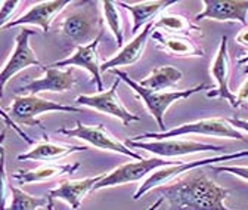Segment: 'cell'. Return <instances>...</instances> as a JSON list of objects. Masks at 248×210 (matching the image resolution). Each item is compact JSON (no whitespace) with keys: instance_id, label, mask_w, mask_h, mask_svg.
Here are the masks:
<instances>
[{"instance_id":"cell-1","label":"cell","mask_w":248,"mask_h":210,"mask_svg":"<svg viewBox=\"0 0 248 210\" xmlns=\"http://www.w3.org/2000/svg\"><path fill=\"white\" fill-rule=\"evenodd\" d=\"M157 191L166 201L164 210H232L225 206L229 191L200 172Z\"/></svg>"},{"instance_id":"cell-2","label":"cell","mask_w":248,"mask_h":210,"mask_svg":"<svg viewBox=\"0 0 248 210\" xmlns=\"http://www.w3.org/2000/svg\"><path fill=\"white\" fill-rule=\"evenodd\" d=\"M112 73L126 83L132 91H135L140 99L143 101V104L146 105L148 111L151 113V115L155 118V122L158 123V128L161 130L166 132V126H164V115L167 113V110L177 101L180 99H186L189 98L201 91H210V86L202 83V84H198L195 87H191V89H183V91H174V92H157V91H149L146 87H142L138 81H135L127 73L124 71H120V70H112Z\"/></svg>"},{"instance_id":"cell-3","label":"cell","mask_w":248,"mask_h":210,"mask_svg":"<svg viewBox=\"0 0 248 210\" xmlns=\"http://www.w3.org/2000/svg\"><path fill=\"white\" fill-rule=\"evenodd\" d=\"M185 135H205V136H219V138H231V139H238V141H245V135L235 129L228 118L222 117H211V118H202L197 120L192 123H183L171 130L167 132H160V133H142L136 138H132L135 141H143V139H169V138H177V136H185Z\"/></svg>"},{"instance_id":"cell-4","label":"cell","mask_w":248,"mask_h":210,"mask_svg":"<svg viewBox=\"0 0 248 210\" xmlns=\"http://www.w3.org/2000/svg\"><path fill=\"white\" fill-rule=\"evenodd\" d=\"M242 157H248V149H245V151H239V153L225 154V156H220V157L194 160V162H188V163H177V164H173V166L161 167L158 170H155L152 175H149L145 181L139 185L138 191L133 195V200L138 201L140 197H143L151 190H157V188H161V187L167 185L170 181H173L174 178H177L179 175H182L185 172H191V170H195V169L202 167V166H213L214 163L236 160V159H242Z\"/></svg>"},{"instance_id":"cell-5","label":"cell","mask_w":248,"mask_h":210,"mask_svg":"<svg viewBox=\"0 0 248 210\" xmlns=\"http://www.w3.org/2000/svg\"><path fill=\"white\" fill-rule=\"evenodd\" d=\"M81 113L83 110L76 105H65L61 102L43 99L37 95H22L14 99L11 107L9 115L16 125H27V126H42L39 122V115L45 113Z\"/></svg>"},{"instance_id":"cell-6","label":"cell","mask_w":248,"mask_h":210,"mask_svg":"<svg viewBox=\"0 0 248 210\" xmlns=\"http://www.w3.org/2000/svg\"><path fill=\"white\" fill-rule=\"evenodd\" d=\"M126 145L130 148H140L145 151L155 154L161 159H174L182 156H191L197 153H205V151H225V146L222 145H210L202 144L197 141H183V139H158V141H135L127 139Z\"/></svg>"},{"instance_id":"cell-7","label":"cell","mask_w":248,"mask_h":210,"mask_svg":"<svg viewBox=\"0 0 248 210\" xmlns=\"http://www.w3.org/2000/svg\"><path fill=\"white\" fill-rule=\"evenodd\" d=\"M61 135H65L70 138H77L81 139L84 142H87L89 145L95 146V148H101V149H107V151H112V153H118L123 156L132 157L135 160H143V157L126 145L120 142L117 138H114L104 125H93V126H87L83 125L81 122H77V126L73 129L68 128H61L56 130Z\"/></svg>"},{"instance_id":"cell-8","label":"cell","mask_w":248,"mask_h":210,"mask_svg":"<svg viewBox=\"0 0 248 210\" xmlns=\"http://www.w3.org/2000/svg\"><path fill=\"white\" fill-rule=\"evenodd\" d=\"M177 163H182V162H171L167 159L157 157V159H143V160L121 164L115 167L114 170H111L109 173H105V176L95 185L93 191L129 184V182H136V181H140L142 178H145L151 172H155L166 166H173Z\"/></svg>"},{"instance_id":"cell-9","label":"cell","mask_w":248,"mask_h":210,"mask_svg":"<svg viewBox=\"0 0 248 210\" xmlns=\"http://www.w3.org/2000/svg\"><path fill=\"white\" fill-rule=\"evenodd\" d=\"M34 34H36L34 30L24 28V30H21V33L15 37V49H14L12 55L9 56L5 67L0 70V99L3 98L5 86L8 84V81L14 76H16L19 71H22L31 65L43 67L42 63L37 59L34 50L30 46V37L34 36Z\"/></svg>"},{"instance_id":"cell-10","label":"cell","mask_w":248,"mask_h":210,"mask_svg":"<svg viewBox=\"0 0 248 210\" xmlns=\"http://www.w3.org/2000/svg\"><path fill=\"white\" fill-rule=\"evenodd\" d=\"M118 83H120V79H117L114 81V84L108 89V91L93 94V95H80L76 98V102L83 107H89L96 111L109 114L112 117H117L118 120H121V123L124 126H129L133 122H140V117L136 115L135 113L129 111L126 107H124L121 99L117 97Z\"/></svg>"},{"instance_id":"cell-11","label":"cell","mask_w":248,"mask_h":210,"mask_svg":"<svg viewBox=\"0 0 248 210\" xmlns=\"http://www.w3.org/2000/svg\"><path fill=\"white\" fill-rule=\"evenodd\" d=\"M102 36H104V30L101 27L99 34L95 37V40L87 43V45L77 46L76 52L71 56L62 59V61H56L49 67H53V68H56V67H78V68H84L92 74L93 81L96 83L98 91L104 92V84H102V77H101V65L102 64L99 63V52H98Z\"/></svg>"},{"instance_id":"cell-12","label":"cell","mask_w":248,"mask_h":210,"mask_svg":"<svg viewBox=\"0 0 248 210\" xmlns=\"http://www.w3.org/2000/svg\"><path fill=\"white\" fill-rule=\"evenodd\" d=\"M210 74L217 83L216 91H208V98H222L226 99L233 108H239L236 95L229 87V58H228V36H223L220 40V46L217 49L216 58L213 59Z\"/></svg>"},{"instance_id":"cell-13","label":"cell","mask_w":248,"mask_h":210,"mask_svg":"<svg viewBox=\"0 0 248 210\" xmlns=\"http://www.w3.org/2000/svg\"><path fill=\"white\" fill-rule=\"evenodd\" d=\"M204 9L195 16V21H232L247 25L248 0H202Z\"/></svg>"},{"instance_id":"cell-14","label":"cell","mask_w":248,"mask_h":210,"mask_svg":"<svg viewBox=\"0 0 248 210\" xmlns=\"http://www.w3.org/2000/svg\"><path fill=\"white\" fill-rule=\"evenodd\" d=\"M45 76L24 84L19 91L37 95L40 92H67L76 84V77L71 70L62 71L53 67H43Z\"/></svg>"},{"instance_id":"cell-15","label":"cell","mask_w":248,"mask_h":210,"mask_svg":"<svg viewBox=\"0 0 248 210\" xmlns=\"http://www.w3.org/2000/svg\"><path fill=\"white\" fill-rule=\"evenodd\" d=\"M152 33H154V22H149L142 28L140 33L136 34L133 40H130L126 46H123V49L118 53H115L111 59H108V61H105L101 65V73H107L108 70H118V67L135 64L142 56Z\"/></svg>"},{"instance_id":"cell-16","label":"cell","mask_w":248,"mask_h":210,"mask_svg":"<svg viewBox=\"0 0 248 210\" xmlns=\"http://www.w3.org/2000/svg\"><path fill=\"white\" fill-rule=\"evenodd\" d=\"M67 5H70V0H52V2L37 3L28 12H25L19 18L9 22L5 28H12V27L30 24V25H39L43 30V33H47L50 30V25H52L55 16Z\"/></svg>"},{"instance_id":"cell-17","label":"cell","mask_w":248,"mask_h":210,"mask_svg":"<svg viewBox=\"0 0 248 210\" xmlns=\"http://www.w3.org/2000/svg\"><path fill=\"white\" fill-rule=\"evenodd\" d=\"M105 176L104 175H98L93 178H84V179H77V181H65L59 184L56 188L50 190L47 197L55 200H64L65 203H68L71 206L73 210H78L81 200L95 188V185L101 181V179Z\"/></svg>"},{"instance_id":"cell-18","label":"cell","mask_w":248,"mask_h":210,"mask_svg":"<svg viewBox=\"0 0 248 210\" xmlns=\"http://www.w3.org/2000/svg\"><path fill=\"white\" fill-rule=\"evenodd\" d=\"M84 145H68V144H53L49 141H43L34 145V148L28 149L27 153L19 154L18 160H31V162H56L65 159L74 153L86 151Z\"/></svg>"},{"instance_id":"cell-19","label":"cell","mask_w":248,"mask_h":210,"mask_svg":"<svg viewBox=\"0 0 248 210\" xmlns=\"http://www.w3.org/2000/svg\"><path fill=\"white\" fill-rule=\"evenodd\" d=\"M61 30L68 39H71L77 46L87 45L95 40V25L92 18L81 12H74L65 16L61 22Z\"/></svg>"},{"instance_id":"cell-20","label":"cell","mask_w":248,"mask_h":210,"mask_svg":"<svg viewBox=\"0 0 248 210\" xmlns=\"http://www.w3.org/2000/svg\"><path fill=\"white\" fill-rule=\"evenodd\" d=\"M78 167H80V163L45 164L37 169H30V170L19 169V170L14 172L12 176L19 182V185H27V184H34V182H46V181H50V179L58 178V176L73 175Z\"/></svg>"},{"instance_id":"cell-21","label":"cell","mask_w":248,"mask_h":210,"mask_svg":"<svg viewBox=\"0 0 248 210\" xmlns=\"http://www.w3.org/2000/svg\"><path fill=\"white\" fill-rule=\"evenodd\" d=\"M151 37L157 42V46L161 50L173 56H194V58L204 56V50L197 43H194L191 37L167 34L163 32H155L152 33Z\"/></svg>"},{"instance_id":"cell-22","label":"cell","mask_w":248,"mask_h":210,"mask_svg":"<svg viewBox=\"0 0 248 210\" xmlns=\"http://www.w3.org/2000/svg\"><path fill=\"white\" fill-rule=\"evenodd\" d=\"M174 0H169V2H145V3H126V2H118V6L126 8L132 16H133V27H132V33L136 34L139 30L149 22H154V18L158 14H161L166 8L174 5Z\"/></svg>"},{"instance_id":"cell-23","label":"cell","mask_w":248,"mask_h":210,"mask_svg":"<svg viewBox=\"0 0 248 210\" xmlns=\"http://www.w3.org/2000/svg\"><path fill=\"white\" fill-rule=\"evenodd\" d=\"M163 30V33L174 34V36H202V30L192 24L188 18L179 14H163L154 22V30Z\"/></svg>"},{"instance_id":"cell-24","label":"cell","mask_w":248,"mask_h":210,"mask_svg":"<svg viewBox=\"0 0 248 210\" xmlns=\"http://www.w3.org/2000/svg\"><path fill=\"white\" fill-rule=\"evenodd\" d=\"M182 79L183 74L180 70L174 68L173 65H161L158 68H155L149 76H146L139 84L142 87L149 89V91L163 92L164 89L174 87Z\"/></svg>"},{"instance_id":"cell-25","label":"cell","mask_w":248,"mask_h":210,"mask_svg":"<svg viewBox=\"0 0 248 210\" xmlns=\"http://www.w3.org/2000/svg\"><path fill=\"white\" fill-rule=\"evenodd\" d=\"M11 204L8 210H37L47 206V197H34L18 187H11Z\"/></svg>"},{"instance_id":"cell-26","label":"cell","mask_w":248,"mask_h":210,"mask_svg":"<svg viewBox=\"0 0 248 210\" xmlns=\"http://www.w3.org/2000/svg\"><path fill=\"white\" fill-rule=\"evenodd\" d=\"M102 12H104V21L107 22L109 32L114 34L115 42L118 46H123L124 43V32H123V24H121V15L118 12V9L115 8L117 3L115 2H102Z\"/></svg>"},{"instance_id":"cell-27","label":"cell","mask_w":248,"mask_h":210,"mask_svg":"<svg viewBox=\"0 0 248 210\" xmlns=\"http://www.w3.org/2000/svg\"><path fill=\"white\" fill-rule=\"evenodd\" d=\"M11 190L8 184L6 164H5V149H0V210H8L6 207V193Z\"/></svg>"},{"instance_id":"cell-28","label":"cell","mask_w":248,"mask_h":210,"mask_svg":"<svg viewBox=\"0 0 248 210\" xmlns=\"http://www.w3.org/2000/svg\"><path fill=\"white\" fill-rule=\"evenodd\" d=\"M21 2L16 0H11V2H2V8H0V28H5L9 22H12V18L15 12L18 11V6Z\"/></svg>"},{"instance_id":"cell-29","label":"cell","mask_w":248,"mask_h":210,"mask_svg":"<svg viewBox=\"0 0 248 210\" xmlns=\"http://www.w3.org/2000/svg\"><path fill=\"white\" fill-rule=\"evenodd\" d=\"M213 172H223L235 175L248 182V166H210Z\"/></svg>"},{"instance_id":"cell-30","label":"cell","mask_w":248,"mask_h":210,"mask_svg":"<svg viewBox=\"0 0 248 210\" xmlns=\"http://www.w3.org/2000/svg\"><path fill=\"white\" fill-rule=\"evenodd\" d=\"M0 117L3 118V122L6 123V126H8V128H12V129H14V130H15V132H16V133H18V135H19L25 142H27V144H30V145H33V144H34V141L31 139V138H30V136H28V135H27V133H25V132H24V130H22V129L15 123V122H14V120L11 118V115H9V114L2 108V107H0Z\"/></svg>"},{"instance_id":"cell-31","label":"cell","mask_w":248,"mask_h":210,"mask_svg":"<svg viewBox=\"0 0 248 210\" xmlns=\"http://www.w3.org/2000/svg\"><path fill=\"white\" fill-rule=\"evenodd\" d=\"M236 101L238 105H244L248 104V79L242 83V86L239 87V91L236 94Z\"/></svg>"},{"instance_id":"cell-32","label":"cell","mask_w":248,"mask_h":210,"mask_svg":"<svg viewBox=\"0 0 248 210\" xmlns=\"http://www.w3.org/2000/svg\"><path fill=\"white\" fill-rule=\"evenodd\" d=\"M228 120H229V123H231L235 129L248 132V120L238 118V117H232V118H228Z\"/></svg>"},{"instance_id":"cell-33","label":"cell","mask_w":248,"mask_h":210,"mask_svg":"<svg viewBox=\"0 0 248 210\" xmlns=\"http://www.w3.org/2000/svg\"><path fill=\"white\" fill-rule=\"evenodd\" d=\"M236 42L244 45V46H248V28H244L242 32L236 36Z\"/></svg>"},{"instance_id":"cell-34","label":"cell","mask_w":248,"mask_h":210,"mask_svg":"<svg viewBox=\"0 0 248 210\" xmlns=\"http://www.w3.org/2000/svg\"><path fill=\"white\" fill-rule=\"evenodd\" d=\"M163 203H164V200H163V197H160L157 201H155L152 206H149L146 210H157V209H160V207H161V204H163Z\"/></svg>"},{"instance_id":"cell-35","label":"cell","mask_w":248,"mask_h":210,"mask_svg":"<svg viewBox=\"0 0 248 210\" xmlns=\"http://www.w3.org/2000/svg\"><path fill=\"white\" fill-rule=\"evenodd\" d=\"M238 65H245V71L248 73V55L238 59Z\"/></svg>"},{"instance_id":"cell-36","label":"cell","mask_w":248,"mask_h":210,"mask_svg":"<svg viewBox=\"0 0 248 210\" xmlns=\"http://www.w3.org/2000/svg\"><path fill=\"white\" fill-rule=\"evenodd\" d=\"M47 200H49V201H47L46 209H47V210H55V209H53V200H52V198H49V197H47Z\"/></svg>"},{"instance_id":"cell-37","label":"cell","mask_w":248,"mask_h":210,"mask_svg":"<svg viewBox=\"0 0 248 210\" xmlns=\"http://www.w3.org/2000/svg\"><path fill=\"white\" fill-rule=\"evenodd\" d=\"M5 138H6V130H2V132H0V145L3 144Z\"/></svg>"},{"instance_id":"cell-38","label":"cell","mask_w":248,"mask_h":210,"mask_svg":"<svg viewBox=\"0 0 248 210\" xmlns=\"http://www.w3.org/2000/svg\"><path fill=\"white\" fill-rule=\"evenodd\" d=\"M0 6H2V2H0Z\"/></svg>"},{"instance_id":"cell-39","label":"cell","mask_w":248,"mask_h":210,"mask_svg":"<svg viewBox=\"0 0 248 210\" xmlns=\"http://www.w3.org/2000/svg\"><path fill=\"white\" fill-rule=\"evenodd\" d=\"M0 149H2V145H0Z\"/></svg>"}]
</instances>
